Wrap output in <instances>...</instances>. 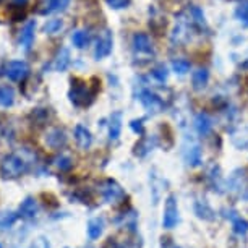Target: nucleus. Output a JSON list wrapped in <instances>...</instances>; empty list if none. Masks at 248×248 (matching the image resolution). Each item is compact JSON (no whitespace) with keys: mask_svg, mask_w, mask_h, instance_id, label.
Segmentation results:
<instances>
[{"mask_svg":"<svg viewBox=\"0 0 248 248\" xmlns=\"http://www.w3.org/2000/svg\"><path fill=\"white\" fill-rule=\"evenodd\" d=\"M179 206H177V198L174 195H169L166 200V206H164L162 214V226L164 229H174L179 224Z\"/></svg>","mask_w":248,"mask_h":248,"instance_id":"20e7f679","label":"nucleus"},{"mask_svg":"<svg viewBox=\"0 0 248 248\" xmlns=\"http://www.w3.org/2000/svg\"><path fill=\"white\" fill-rule=\"evenodd\" d=\"M75 140H77V144L81 149H88L93 144V135L85 125H77L75 127Z\"/></svg>","mask_w":248,"mask_h":248,"instance_id":"9d476101","label":"nucleus"},{"mask_svg":"<svg viewBox=\"0 0 248 248\" xmlns=\"http://www.w3.org/2000/svg\"><path fill=\"white\" fill-rule=\"evenodd\" d=\"M140 101H141V104L146 107L149 112H151V110L157 112L162 107L161 99H159L156 94H153L151 91H143L141 94H140Z\"/></svg>","mask_w":248,"mask_h":248,"instance_id":"2eb2a0df","label":"nucleus"},{"mask_svg":"<svg viewBox=\"0 0 248 248\" xmlns=\"http://www.w3.org/2000/svg\"><path fill=\"white\" fill-rule=\"evenodd\" d=\"M104 248H125V247L122 245V243L115 242L114 238H109V240H107V243L104 245Z\"/></svg>","mask_w":248,"mask_h":248,"instance_id":"473e14b6","label":"nucleus"},{"mask_svg":"<svg viewBox=\"0 0 248 248\" xmlns=\"http://www.w3.org/2000/svg\"><path fill=\"white\" fill-rule=\"evenodd\" d=\"M172 67H174L175 73L185 75L190 70V62L186 59H177V60H174V62H172Z\"/></svg>","mask_w":248,"mask_h":248,"instance_id":"bb28decb","label":"nucleus"},{"mask_svg":"<svg viewBox=\"0 0 248 248\" xmlns=\"http://www.w3.org/2000/svg\"><path fill=\"white\" fill-rule=\"evenodd\" d=\"M70 62H72V60H70V52H68V49L62 47V49L59 50L57 57H55L54 68L57 70V72H65V70L68 68Z\"/></svg>","mask_w":248,"mask_h":248,"instance_id":"4be33fe9","label":"nucleus"},{"mask_svg":"<svg viewBox=\"0 0 248 248\" xmlns=\"http://www.w3.org/2000/svg\"><path fill=\"white\" fill-rule=\"evenodd\" d=\"M195 127L198 130L200 135H208L213 128V122L208 115L201 112V114L196 115V119H195Z\"/></svg>","mask_w":248,"mask_h":248,"instance_id":"412c9836","label":"nucleus"},{"mask_svg":"<svg viewBox=\"0 0 248 248\" xmlns=\"http://www.w3.org/2000/svg\"><path fill=\"white\" fill-rule=\"evenodd\" d=\"M195 213H196V216H198L200 219H203V221H214V217H216V213L213 211V208L208 204V201L206 200L196 201Z\"/></svg>","mask_w":248,"mask_h":248,"instance_id":"4468645a","label":"nucleus"},{"mask_svg":"<svg viewBox=\"0 0 248 248\" xmlns=\"http://www.w3.org/2000/svg\"><path fill=\"white\" fill-rule=\"evenodd\" d=\"M235 15H237L238 20L243 23V25L248 26V0H243L240 5L237 7Z\"/></svg>","mask_w":248,"mask_h":248,"instance_id":"a878e982","label":"nucleus"},{"mask_svg":"<svg viewBox=\"0 0 248 248\" xmlns=\"http://www.w3.org/2000/svg\"><path fill=\"white\" fill-rule=\"evenodd\" d=\"M227 217L231 219V222H232V231L237 233V235H247L248 233V221L247 219H243L242 216H238V214L235 211H229L227 214Z\"/></svg>","mask_w":248,"mask_h":248,"instance_id":"f8f14e48","label":"nucleus"},{"mask_svg":"<svg viewBox=\"0 0 248 248\" xmlns=\"http://www.w3.org/2000/svg\"><path fill=\"white\" fill-rule=\"evenodd\" d=\"M18 213L10 211V209H5V211H0V232L10 231L13 227V224L18 221Z\"/></svg>","mask_w":248,"mask_h":248,"instance_id":"a211bd4d","label":"nucleus"},{"mask_svg":"<svg viewBox=\"0 0 248 248\" xmlns=\"http://www.w3.org/2000/svg\"><path fill=\"white\" fill-rule=\"evenodd\" d=\"M70 5V0H44L43 8L39 10L41 15H50L54 12H63Z\"/></svg>","mask_w":248,"mask_h":248,"instance_id":"9b49d317","label":"nucleus"},{"mask_svg":"<svg viewBox=\"0 0 248 248\" xmlns=\"http://www.w3.org/2000/svg\"><path fill=\"white\" fill-rule=\"evenodd\" d=\"M72 91H70V101L73 102L77 107H86L90 106L97 90H91V86L86 81H79L75 79L72 83Z\"/></svg>","mask_w":248,"mask_h":248,"instance_id":"f03ea898","label":"nucleus"},{"mask_svg":"<svg viewBox=\"0 0 248 248\" xmlns=\"http://www.w3.org/2000/svg\"><path fill=\"white\" fill-rule=\"evenodd\" d=\"M0 248H2V245H0Z\"/></svg>","mask_w":248,"mask_h":248,"instance_id":"e433bc0d","label":"nucleus"},{"mask_svg":"<svg viewBox=\"0 0 248 248\" xmlns=\"http://www.w3.org/2000/svg\"><path fill=\"white\" fill-rule=\"evenodd\" d=\"M112 44H114V39H112V32L106 30L99 36V39H97V43H96L94 59L96 60H101V59L107 57V55L112 52Z\"/></svg>","mask_w":248,"mask_h":248,"instance_id":"423d86ee","label":"nucleus"},{"mask_svg":"<svg viewBox=\"0 0 248 248\" xmlns=\"http://www.w3.org/2000/svg\"><path fill=\"white\" fill-rule=\"evenodd\" d=\"M34 30H36V21H28L20 32V46L25 52H30L31 46L34 43Z\"/></svg>","mask_w":248,"mask_h":248,"instance_id":"1a4fd4ad","label":"nucleus"},{"mask_svg":"<svg viewBox=\"0 0 248 248\" xmlns=\"http://www.w3.org/2000/svg\"><path fill=\"white\" fill-rule=\"evenodd\" d=\"M101 195H102V200H104L106 203H120V201L125 200L124 188H122V186L112 179H107V180L102 182Z\"/></svg>","mask_w":248,"mask_h":248,"instance_id":"7ed1b4c3","label":"nucleus"},{"mask_svg":"<svg viewBox=\"0 0 248 248\" xmlns=\"http://www.w3.org/2000/svg\"><path fill=\"white\" fill-rule=\"evenodd\" d=\"M26 2H28V0H13V5H16V7H23Z\"/></svg>","mask_w":248,"mask_h":248,"instance_id":"f704fd0d","label":"nucleus"},{"mask_svg":"<svg viewBox=\"0 0 248 248\" xmlns=\"http://www.w3.org/2000/svg\"><path fill=\"white\" fill-rule=\"evenodd\" d=\"M72 43H73L75 47H78V49L86 47V46L90 44V32L81 31V30L75 31L72 34Z\"/></svg>","mask_w":248,"mask_h":248,"instance_id":"5701e85b","label":"nucleus"},{"mask_svg":"<svg viewBox=\"0 0 248 248\" xmlns=\"http://www.w3.org/2000/svg\"><path fill=\"white\" fill-rule=\"evenodd\" d=\"M130 127H132V130L135 133H143V120H133L132 124H130Z\"/></svg>","mask_w":248,"mask_h":248,"instance_id":"2f4dec72","label":"nucleus"},{"mask_svg":"<svg viewBox=\"0 0 248 248\" xmlns=\"http://www.w3.org/2000/svg\"><path fill=\"white\" fill-rule=\"evenodd\" d=\"M106 2H107V5L110 8H114V10H120V8L128 7L132 0H106Z\"/></svg>","mask_w":248,"mask_h":248,"instance_id":"c756f323","label":"nucleus"},{"mask_svg":"<svg viewBox=\"0 0 248 248\" xmlns=\"http://www.w3.org/2000/svg\"><path fill=\"white\" fill-rule=\"evenodd\" d=\"M13 18V21H21L23 20V18H25V12H18V13H15V15H13L12 16Z\"/></svg>","mask_w":248,"mask_h":248,"instance_id":"72a5a7b5","label":"nucleus"},{"mask_svg":"<svg viewBox=\"0 0 248 248\" xmlns=\"http://www.w3.org/2000/svg\"><path fill=\"white\" fill-rule=\"evenodd\" d=\"M104 232V217H93L88 221V237L90 240H97Z\"/></svg>","mask_w":248,"mask_h":248,"instance_id":"f3484780","label":"nucleus"},{"mask_svg":"<svg viewBox=\"0 0 248 248\" xmlns=\"http://www.w3.org/2000/svg\"><path fill=\"white\" fill-rule=\"evenodd\" d=\"M28 75H30V67H28V63L25 60H12V62L7 63L5 77L10 79V81L20 83Z\"/></svg>","mask_w":248,"mask_h":248,"instance_id":"39448f33","label":"nucleus"},{"mask_svg":"<svg viewBox=\"0 0 248 248\" xmlns=\"http://www.w3.org/2000/svg\"><path fill=\"white\" fill-rule=\"evenodd\" d=\"M26 248H50L49 238L44 235H39V237H36Z\"/></svg>","mask_w":248,"mask_h":248,"instance_id":"c85d7f7f","label":"nucleus"},{"mask_svg":"<svg viewBox=\"0 0 248 248\" xmlns=\"http://www.w3.org/2000/svg\"><path fill=\"white\" fill-rule=\"evenodd\" d=\"M55 166H57L60 170H70L73 166V161L68 156H59L55 159Z\"/></svg>","mask_w":248,"mask_h":248,"instance_id":"cd10ccee","label":"nucleus"},{"mask_svg":"<svg viewBox=\"0 0 248 248\" xmlns=\"http://www.w3.org/2000/svg\"><path fill=\"white\" fill-rule=\"evenodd\" d=\"M122 132V112H114L110 115V124H109V138L112 141L119 140Z\"/></svg>","mask_w":248,"mask_h":248,"instance_id":"6ab92c4d","label":"nucleus"},{"mask_svg":"<svg viewBox=\"0 0 248 248\" xmlns=\"http://www.w3.org/2000/svg\"><path fill=\"white\" fill-rule=\"evenodd\" d=\"M170 248H180V247H170Z\"/></svg>","mask_w":248,"mask_h":248,"instance_id":"c9c22d12","label":"nucleus"},{"mask_svg":"<svg viewBox=\"0 0 248 248\" xmlns=\"http://www.w3.org/2000/svg\"><path fill=\"white\" fill-rule=\"evenodd\" d=\"M0 2H2V0H0Z\"/></svg>","mask_w":248,"mask_h":248,"instance_id":"4c0bfd02","label":"nucleus"},{"mask_svg":"<svg viewBox=\"0 0 248 248\" xmlns=\"http://www.w3.org/2000/svg\"><path fill=\"white\" fill-rule=\"evenodd\" d=\"M208 79H209L208 70H204V68L196 70L193 73V88L195 90H203V88L208 85Z\"/></svg>","mask_w":248,"mask_h":248,"instance_id":"b1692460","label":"nucleus"},{"mask_svg":"<svg viewBox=\"0 0 248 248\" xmlns=\"http://www.w3.org/2000/svg\"><path fill=\"white\" fill-rule=\"evenodd\" d=\"M184 157L188 166H200L201 164V149L196 143H191L190 146H185Z\"/></svg>","mask_w":248,"mask_h":248,"instance_id":"dca6fc26","label":"nucleus"},{"mask_svg":"<svg viewBox=\"0 0 248 248\" xmlns=\"http://www.w3.org/2000/svg\"><path fill=\"white\" fill-rule=\"evenodd\" d=\"M37 201L32 198V196H26L25 200L21 201L20 208H18V216L21 219H26V221H30V219H34L37 216Z\"/></svg>","mask_w":248,"mask_h":248,"instance_id":"0eeeda50","label":"nucleus"},{"mask_svg":"<svg viewBox=\"0 0 248 248\" xmlns=\"http://www.w3.org/2000/svg\"><path fill=\"white\" fill-rule=\"evenodd\" d=\"M28 170V162L18 154H7L0 162V175L5 180H15Z\"/></svg>","mask_w":248,"mask_h":248,"instance_id":"f257e3e1","label":"nucleus"},{"mask_svg":"<svg viewBox=\"0 0 248 248\" xmlns=\"http://www.w3.org/2000/svg\"><path fill=\"white\" fill-rule=\"evenodd\" d=\"M153 77L156 78L157 81H166V78H167V68L164 67V65H159L157 68H154Z\"/></svg>","mask_w":248,"mask_h":248,"instance_id":"7c9ffc66","label":"nucleus"},{"mask_svg":"<svg viewBox=\"0 0 248 248\" xmlns=\"http://www.w3.org/2000/svg\"><path fill=\"white\" fill-rule=\"evenodd\" d=\"M133 49L138 54H149L153 50L151 39L146 34H143V32H137L133 36Z\"/></svg>","mask_w":248,"mask_h":248,"instance_id":"ddd939ff","label":"nucleus"},{"mask_svg":"<svg viewBox=\"0 0 248 248\" xmlns=\"http://www.w3.org/2000/svg\"><path fill=\"white\" fill-rule=\"evenodd\" d=\"M62 28H63V21L62 20H49L44 25L43 30H44L46 34H57V32H60Z\"/></svg>","mask_w":248,"mask_h":248,"instance_id":"393cba45","label":"nucleus"},{"mask_svg":"<svg viewBox=\"0 0 248 248\" xmlns=\"http://www.w3.org/2000/svg\"><path fill=\"white\" fill-rule=\"evenodd\" d=\"M46 144L52 149H60L67 144V135L62 128H52L46 135Z\"/></svg>","mask_w":248,"mask_h":248,"instance_id":"6e6552de","label":"nucleus"},{"mask_svg":"<svg viewBox=\"0 0 248 248\" xmlns=\"http://www.w3.org/2000/svg\"><path fill=\"white\" fill-rule=\"evenodd\" d=\"M15 102V90L8 85L0 86V107H12Z\"/></svg>","mask_w":248,"mask_h":248,"instance_id":"aec40b11","label":"nucleus"}]
</instances>
